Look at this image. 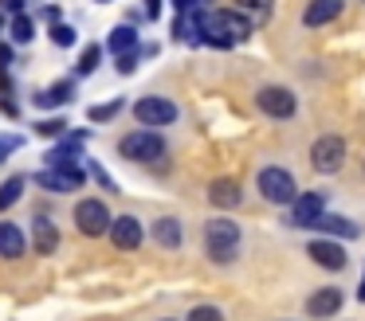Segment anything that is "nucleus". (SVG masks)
I'll return each mask as SVG.
<instances>
[{"mask_svg": "<svg viewBox=\"0 0 365 321\" xmlns=\"http://www.w3.org/2000/svg\"><path fill=\"white\" fill-rule=\"evenodd\" d=\"M189 321H224V313L216 305H197V310H189Z\"/></svg>", "mask_w": 365, "mask_h": 321, "instance_id": "30", "label": "nucleus"}, {"mask_svg": "<svg viewBox=\"0 0 365 321\" xmlns=\"http://www.w3.org/2000/svg\"><path fill=\"white\" fill-rule=\"evenodd\" d=\"M173 4H177V8H181V12H189V8H197V4H200V0H173Z\"/></svg>", "mask_w": 365, "mask_h": 321, "instance_id": "38", "label": "nucleus"}, {"mask_svg": "<svg viewBox=\"0 0 365 321\" xmlns=\"http://www.w3.org/2000/svg\"><path fill=\"white\" fill-rule=\"evenodd\" d=\"M0 28H4V12H0Z\"/></svg>", "mask_w": 365, "mask_h": 321, "instance_id": "40", "label": "nucleus"}, {"mask_svg": "<svg viewBox=\"0 0 365 321\" xmlns=\"http://www.w3.org/2000/svg\"><path fill=\"white\" fill-rule=\"evenodd\" d=\"M24 231H20L16 223H9V219H0V255L4 258H20L24 255Z\"/></svg>", "mask_w": 365, "mask_h": 321, "instance_id": "19", "label": "nucleus"}, {"mask_svg": "<svg viewBox=\"0 0 365 321\" xmlns=\"http://www.w3.org/2000/svg\"><path fill=\"white\" fill-rule=\"evenodd\" d=\"M24 184H28L24 177H9L4 184H0V211H9L12 204H16L20 196H24Z\"/></svg>", "mask_w": 365, "mask_h": 321, "instance_id": "24", "label": "nucleus"}, {"mask_svg": "<svg viewBox=\"0 0 365 321\" xmlns=\"http://www.w3.org/2000/svg\"><path fill=\"white\" fill-rule=\"evenodd\" d=\"M161 321H173V317H161Z\"/></svg>", "mask_w": 365, "mask_h": 321, "instance_id": "42", "label": "nucleus"}, {"mask_svg": "<svg viewBox=\"0 0 365 321\" xmlns=\"http://www.w3.org/2000/svg\"><path fill=\"white\" fill-rule=\"evenodd\" d=\"M310 164H314V172H322V177L338 172L341 164H346V141H341L338 133H322V137L310 145Z\"/></svg>", "mask_w": 365, "mask_h": 321, "instance_id": "4", "label": "nucleus"}, {"mask_svg": "<svg viewBox=\"0 0 365 321\" xmlns=\"http://www.w3.org/2000/svg\"><path fill=\"white\" fill-rule=\"evenodd\" d=\"M32 243H36L40 255H51V251L59 247V231H56V223H51V216H43V211L32 219Z\"/></svg>", "mask_w": 365, "mask_h": 321, "instance_id": "17", "label": "nucleus"}, {"mask_svg": "<svg viewBox=\"0 0 365 321\" xmlns=\"http://www.w3.org/2000/svg\"><path fill=\"white\" fill-rule=\"evenodd\" d=\"M341 8H346V0H310L302 8V23L307 28H326V23H334L341 16Z\"/></svg>", "mask_w": 365, "mask_h": 321, "instance_id": "13", "label": "nucleus"}, {"mask_svg": "<svg viewBox=\"0 0 365 321\" xmlns=\"http://www.w3.org/2000/svg\"><path fill=\"white\" fill-rule=\"evenodd\" d=\"M212 20L220 23V28L228 31V36L236 39V43H240V39H247V36H252V28H255V23H252V20H244L240 12H212Z\"/></svg>", "mask_w": 365, "mask_h": 321, "instance_id": "22", "label": "nucleus"}, {"mask_svg": "<svg viewBox=\"0 0 365 321\" xmlns=\"http://www.w3.org/2000/svg\"><path fill=\"white\" fill-rule=\"evenodd\" d=\"M259 196L271 204H291L294 196H299V184H294V177L287 169H279V164H267V169H259Z\"/></svg>", "mask_w": 365, "mask_h": 321, "instance_id": "3", "label": "nucleus"}, {"mask_svg": "<svg viewBox=\"0 0 365 321\" xmlns=\"http://www.w3.org/2000/svg\"><path fill=\"white\" fill-rule=\"evenodd\" d=\"M0 114L16 117V114H20V106H16V102H12V98H0Z\"/></svg>", "mask_w": 365, "mask_h": 321, "instance_id": "36", "label": "nucleus"}, {"mask_svg": "<svg viewBox=\"0 0 365 321\" xmlns=\"http://www.w3.org/2000/svg\"><path fill=\"white\" fill-rule=\"evenodd\" d=\"M83 141H87V133H83V130L79 133H63V137L48 149V169H67V164H79Z\"/></svg>", "mask_w": 365, "mask_h": 321, "instance_id": "9", "label": "nucleus"}, {"mask_svg": "<svg viewBox=\"0 0 365 321\" xmlns=\"http://www.w3.org/2000/svg\"><path fill=\"white\" fill-rule=\"evenodd\" d=\"M4 28H9L12 43H28V39L36 36V20H32V16H24V12H12Z\"/></svg>", "mask_w": 365, "mask_h": 321, "instance_id": "23", "label": "nucleus"}, {"mask_svg": "<svg viewBox=\"0 0 365 321\" xmlns=\"http://www.w3.org/2000/svg\"><path fill=\"white\" fill-rule=\"evenodd\" d=\"M91 177H95V180H98V184H103V188H106V192H118V184H114V180H110V172H106V169H103V164H91Z\"/></svg>", "mask_w": 365, "mask_h": 321, "instance_id": "31", "label": "nucleus"}, {"mask_svg": "<svg viewBox=\"0 0 365 321\" xmlns=\"http://www.w3.org/2000/svg\"><path fill=\"white\" fill-rule=\"evenodd\" d=\"M36 180H40V188H48V192H75V188L87 184V177H83L79 164H67V169H43Z\"/></svg>", "mask_w": 365, "mask_h": 321, "instance_id": "10", "label": "nucleus"}, {"mask_svg": "<svg viewBox=\"0 0 365 321\" xmlns=\"http://www.w3.org/2000/svg\"><path fill=\"white\" fill-rule=\"evenodd\" d=\"M4 90H12V83H9V75L0 70V94H4Z\"/></svg>", "mask_w": 365, "mask_h": 321, "instance_id": "39", "label": "nucleus"}, {"mask_svg": "<svg viewBox=\"0 0 365 321\" xmlns=\"http://www.w3.org/2000/svg\"><path fill=\"white\" fill-rule=\"evenodd\" d=\"M208 200H212V208H220V211H232V208H240V200H244V192H240V184H236V180L220 177V180H212V184H208Z\"/></svg>", "mask_w": 365, "mask_h": 321, "instance_id": "15", "label": "nucleus"}, {"mask_svg": "<svg viewBox=\"0 0 365 321\" xmlns=\"http://www.w3.org/2000/svg\"><path fill=\"white\" fill-rule=\"evenodd\" d=\"M134 117L145 125V130H161V125H173V122H177V102L158 98V94H150V98H138V102H134Z\"/></svg>", "mask_w": 365, "mask_h": 321, "instance_id": "5", "label": "nucleus"}, {"mask_svg": "<svg viewBox=\"0 0 365 321\" xmlns=\"http://www.w3.org/2000/svg\"><path fill=\"white\" fill-rule=\"evenodd\" d=\"M98 4H110V0H98Z\"/></svg>", "mask_w": 365, "mask_h": 321, "instance_id": "41", "label": "nucleus"}, {"mask_svg": "<svg viewBox=\"0 0 365 321\" xmlns=\"http://www.w3.org/2000/svg\"><path fill=\"white\" fill-rule=\"evenodd\" d=\"M153 239H158V247L177 251L181 247V223H177L173 216H161L158 223H153Z\"/></svg>", "mask_w": 365, "mask_h": 321, "instance_id": "20", "label": "nucleus"}, {"mask_svg": "<svg viewBox=\"0 0 365 321\" xmlns=\"http://www.w3.org/2000/svg\"><path fill=\"white\" fill-rule=\"evenodd\" d=\"M244 4H247V8H255V12H259V20L271 12V0H244Z\"/></svg>", "mask_w": 365, "mask_h": 321, "instance_id": "35", "label": "nucleus"}, {"mask_svg": "<svg viewBox=\"0 0 365 321\" xmlns=\"http://www.w3.org/2000/svg\"><path fill=\"white\" fill-rule=\"evenodd\" d=\"M24 4H28V0H0V12H24Z\"/></svg>", "mask_w": 365, "mask_h": 321, "instance_id": "34", "label": "nucleus"}, {"mask_svg": "<svg viewBox=\"0 0 365 321\" xmlns=\"http://www.w3.org/2000/svg\"><path fill=\"white\" fill-rule=\"evenodd\" d=\"M134 67H138V51H126V55H118V70H122V75H130Z\"/></svg>", "mask_w": 365, "mask_h": 321, "instance_id": "32", "label": "nucleus"}, {"mask_svg": "<svg viewBox=\"0 0 365 321\" xmlns=\"http://www.w3.org/2000/svg\"><path fill=\"white\" fill-rule=\"evenodd\" d=\"M314 227H318L322 235H330V239H357V235H361V227H357L354 219L330 216V211H322V216L314 219Z\"/></svg>", "mask_w": 365, "mask_h": 321, "instance_id": "16", "label": "nucleus"}, {"mask_svg": "<svg viewBox=\"0 0 365 321\" xmlns=\"http://www.w3.org/2000/svg\"><path fill=\"white\" fill-rule=\"evenodd\" d=\"M98 59H103V47H98V43H91L87 51L79 55V67H75V70H79V75H91V70L98 67Z\"/></svg>", "mask_w": 365, "mask_h": 321, "instance_id": "26", "label": "nucleus"}, {"mask_svg": "<svg viewBox=\"0 0 365 321\" xmlns=\"http://www.w3.org/2000/svg\"><path fill=\"white\" fill-rule=\"evenodd\" d=\"M12 59H16V51H12V43H0V70H9Z\"/></svg>", "mask_w": 365, "mask_h": 321, "instance_id": "33", "label": "nucleus"}, {"mask_svg": "<svg viewBox=\"0 0 365 321\" xmlns=\"http://www.w3.org/2000/svg\"><path fill=\"white\" fill-rule=\"evenodd\" d=\"M145 16H150V20H158V16H161V0H145Z\"/></svg>", "mask_w": 365, "mask_h": 321, "instance_id": "37", "label": "nucleus"}, {"mask_svg": "<svg viewBox=\"0 0 365 321\" xmlns=\"http://www.w3.org/2000/svg\"><path fill=\"white\" fill-rule=\"evenodd\" d=\"M106 51H114V55L138 51V28H130V23H118V28L106 36Z\"/></svg>", "mask_w": 365, "mask_h": 321, "instance_id": "21", "label": "nucleus"}, {"mask_svg": "<svg viewBox=\"0 0 365 321\" xmlns=\"http://www.w3.org/2000/svg\"><path fill=\"white\" fill-rule=\"evenodd\" d=\"M75 39H79V31H75L71 23H63V20H51V43H56V47H71Z\"/></svg>", "mask_w": 365, "mask_h": 321, "instance_id": "25", "label": "nucleus"}, {"mask_svg": "<svg viewBox=\"0 0 365 321\" xmlns=\"http://www.w3.org/2000/svg\"><path fill=\"white\" fill-rule=\"evenodd\" d=\"M71 98H75V83H71V78H59V83H51L48 90H36V94H32L36 110H56V106H67Z\"/></svg>", "mask_w": 365, "mask_h": 321, "instance_id": "14", "label": "nucleus"}, {"mask_svg": "<svg viewBox=\"0 0 365 321\" xmlns=\"http://www.w3.org/2000/svg\"><path fill=\"white\" fill-rule=\"evenodd\" d=\"M307 255L314 258L318 266H326V270H341V266H346V247H341L338 239H330V235L310 239L307 243Z\"/></svg>", "mask_w": 365, "mask_h": 321, "instance_id": "11", "label": "nucleus"}, {"mask_svg": "<svg viewBox=\"0 0 365 321\" xmlns=\"http://www.w3.org/2000/svg\"><path fill=\"white\" fill-rule=\"evenodd\" d=\"M307 310H310V317H334V313L341 310V290H334V286L314 290L310 302H307Z\"/></svg>", "mask_w": 365, "mask_h": 321, "instance_id": "18", "label": "nucleus"}, {"mask_svg": "<svg viewBox=\"0 0 365 321\" xmlns=\"http://www.w3.org/2000/svg\"><path fill=\"white\" fill-rule=\"evenodd\" d=\"M118 110H122V102L114 98V102H103V106H91V110H87V117H91V122H110V117L118 114Z\"/></svg>", "mask_w": 365, "mask_h": 321, "instance_id": "27", "label": "nucleus"}, {"mask_svg": "<svg viewBox=\"0 0 365 321\" xmlns=\"http://www.w3.org/2000/svg\"><path fill=\"white\" fill-rule=\"evenodd\" d=\"M205 247H208V258L212 263H232L240 251V227L236 219L228 216H216L205 223Z\"/></svg>", "mask_w": 365, "mask_h": 321, "instance_id": "1", "label": "nucleus"}, {"mask_svg": "<svg viewBox=\"0 0 365 321\" xmlns=\"http://www.w3.org/2000/svg\"><path fill=\"white\" fill-rule=\"evenodd\" d=\"M326 211V200L322 192H299L291 200V216H287V223L291 227H314V219Z\"/></svg>", "mask_w": 365, "mask_h": 321, "instance_id": "8", "label": "nucleus"}, {"mask_svg": "<svg viewBox=\"0 0 365 321\" xmlns=\"http://www.w3.org/2000/svg\"><path fill=\"white\" fill-rule=\"evenodd\" d=\"M110 239H114V247L118 251H134L138 243H142V223H138V216H118V219H110Z\"/></svg>", "mask_w": 365, "mask_h": 321, "instance_id": "12", "label": "nucleus"}, {"mask_svg": "<svg viewBox=\"0 0 365 321\" xmlns=\"http://www.w3.org/2000/svg\"><path fill=\"white\" fill-rule=\"evenodd\" d=\"M75 227H79L83 235H91V239H98V235H106V227H110V208H106L103 200H79V208H75Z\"/></svg>", "mask_w": 365, "mask_h": 321, "instance_id": "7", "label": "nucleus"}, {"mask_svg": "<svg viewBox=\"0 0 365 321\" xmlns=\"http://www.w3.org/2000/svg\"><path fill=\"white\" fill-rule=\"evenodd\" d=\"M255 106H259L267 117H279V122H283V117H294L299 98H294L287 86H275V83H271V86H259V90H255Z\"/></svg>", "mask_w": 365, "mask_h": 321, "instance_id": "6", "label": "nucleus"}, {"mask_svg": "<svg viewBox=\"0 0 365 321\" xmlns=\"http://www.w3.org/2000/svg\"><path fill=\"white\" fill-rule=\"evenodd\" d=\"M20 145H24V137H20V133H0V161H9Z\"/></svg>", "mask_w": 365, "mask_h": 321, "instance_id": "29", "label": "nucleus"}, {"mask_svg": "<svg viewBox=\"0 0 365 321\" xmlns=\"http://www.w3.org/2000/svg\"><path fill=\"white\" fill-rule=\"evenodd\" d=\"M118 153L126 161H138V164H153L165 157V141H161L158 130H134L118 141Z\"/></svg>", "mask_w": 365, "mask_h": 321, "instance_id": "2", "label": "nucleus"}, {"mask_svg": "<svg viewBox=\"0 0 365 321\" xmlns=\"http://www.w3.org/2000/svg\"><path fill=\"white\" fill-rule=\"evenodd\" d=\"M36 133H40V137H63V133H67V122H63V117H48V122H36Z\"/></svg>", "mask_w": 365, "mask_h": 321, "instance_id": "28", "label": "nucleus"}]
</instances>
